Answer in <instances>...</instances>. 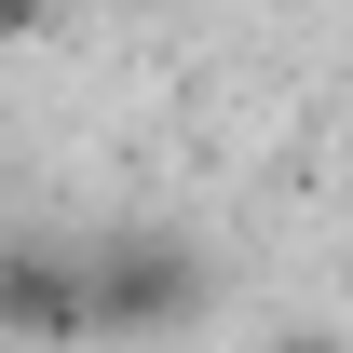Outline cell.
<instances>
[{"mask_svg": "<svg viewBox=\"0 0 353 353\" xmlns=\"http://www.w3.org/2000/svg\"><path fill=\"white\" fill-rule=\"evenodd\" d=\"M204 299H218V259L190 231H95L82 245V312H95V340H123V353L204 326Z\"/></svg>", "mask_w": 353, "mask_h": 353, "instance_id": "1", "label": "cell"}, {"mask_svg": "<svg viewBox=\"0 0 353 353\" xmlns=\"http://www.w3.org/2000/svg\"><path fill=\"white\" fill-rule=\"evenodd\" d=\"M82 245L68 231H0V353H82Z\"/></svg>", "mask_w": 353, "mask_h": 353, "instance_id": "2", "label": "cell"}, {"mask_svg": "<svg viewBox=\"0 0 353 353\" xmlns=\"http://www.w3.org/2000/svg\"><path fill=\"white\" fill-rule=\"evenodd\" d=\"M68 28V0H0V54H28V41H54Z\"/></svg>", "mask_w": 353, "mask_h": 353, "instance_id": "3", "label": "cell"}, {"mask_svg": "<svg viewBox=\"0 0 353 353\" xmlns=\"http://www.w3.org/2000/svg\"><path fill=\"white\" fill-rule=\"evenodd\" d=\"M272 353H340V326H285V340H272Z\"/></svg>", "mask_w": 353, "mask_h": 353, "instance_id": "4", "label": "cell"}]
</instances>
